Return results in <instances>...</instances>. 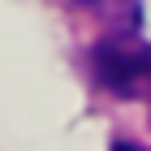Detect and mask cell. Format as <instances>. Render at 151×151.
<instances>
[{
    "label": "cell",
    "mask_w": 151,
    "mask_h": 151,
    "mask_svg": "<svg viewBox=\"0 0 151 151\" xmlns=\"http://www.w3.org/2000/svg\"><path fill=\"white\" fill-rule=\"evenodd\" d=\"M91 60H95L99 86H108L112 95H125V99L151 95V43L134 39V30L104 39Z\"/></svg>",
    "instance_id": "cell-1"
},
{
    "label": "cell",
    "mask_w": 151,
    "mask_h": 151,
    "mask_svg": "<svg viewBox=\"0 0 151 151\" xmlns=\"http://www.w3.org/2000/svg\"><path fill=\"white\" fill-rule=\"evenodd\" d=\"M116 151H138V147H129V142H116Z\"/></svg>",
    "instance_id": "cell-3"
},
{
    "label": "cell",
    "mask_w": 151,
    "mask_h": 151,
    "mask_svg": "<svg viewBox=\"0 0 151 151\" xmlns=\"http://www.w3.org/2000/svg\"><path fill=\"white\" fill-rule=\"evenodd\" d=\"M73 4L86 9L91 17H99L112 35H129L142 22V0H73Z\"/></svg>",
    "instance_id": "cell-2"
}]
</instances>
